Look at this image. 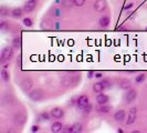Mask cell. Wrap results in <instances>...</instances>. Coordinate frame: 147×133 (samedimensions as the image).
<instances>
[{"label":"cell","mask_w":147,"mask_h":133,"mask_svg":"<svg viewBox=\"0 0 147 133\" xmlns=\"http://www.w3.org/2000/svg\"><path fill=\"white\" fill-rule=\"evenodd\" d=\"M13 56V49L11 47H6L5 49H2V52H1V63H5L12 58Z\"/></svg>","instance_id":"obj_1"},{"label":"cell","mask_w":147,"mask_h":133,"mask_svg":"<svg viewBox=\"0 0 147 133\" xmlns=\"http://www.w3.org/2000/svg\"><path fill=\"white\" fill-rule=\"evenodd\" d=\"M29 98L32 100V101L38 102V101H41V100L44 98V93L41 89H36V90L31 91V92L29 93Z\"/></svg>","instance_id":"obj_2"},{"label":"cell","mask_w":147,"mask_h":133,"mask_svg":"<svg viewBox=\"0 0 147 133\" xmlns=\"http://www.w3.org/2000/svg\"><path fill=\"white\" fill-rule=\"evenodd\" d=\"M27 120V115L24 112H18L15 114V118H13V121H15L16 124L18 126H22Z\"/></svg>","instance_id":"obj_3"},{"label":"cell","mask_w":147,"mask_h":133,"mask_svg":"<svg viewBox=\"0 0 147 133\" xmlns=\"http://www.w3.org/2000/svg\"><path fill=\"white\" fill-rule=\"evenodd\" d=\"M106 87H109V82L106 81V80L101 82H96L95 84L93 86V91L96 92V93H101Z\"/></svg>","instance_id":"obj_4"},{"label":"cell","mask_w":147,"mask_h":133,"mask_svg":"<svg viewBox=\"0 0 147 133\" xmlns=\"http://www.w3.org/2000/svg\"><path fill=\"white\" fill-rule=\"evenodd\" d=\"M136 96H137V91L134 90V89H129V90L127 91V93L125 94L126 103H132L133 101L136 99Z\"/></svg>","instance_id":"obj_5"},{"label":"cell","mask_w":147,"mask_h":133,"mask_svg":"<svg viewBox=\"0 0 147 133\" xmlns=\"http://www.w3.org/2000/svg\"><path fill=\"white\" fill-rule=\"evenodd\" d=\"M107 7V2L105 0H96L94 2V9L98 12H102L104 11Z\"/></svg>","instance_id":"obj_6"},{"label":"cell","mask_w":147,"mask_h":133,"mask_svg":"<svg viewBox=\"0 0 147 133\" xmlns=\"http://www.w3.org/2000/svg\"><path fill=\"white\" fill-rule=\"evenodd\" d=\"M36 7H37V1L36 0H29L23 6V10H24V12H31L36 9Z\"/></svg>","instance_id":"obj_7"},{"label":"cell","mask_w":147,"mask_h":133,"mask_svg":"<svg viewBox=\"0 0 147 133\" xmlns=\"http://www.w3.org/2000/svg\"><path fill=\"white\" fill-rule=\"evenodd\" d=\"M136 120V108H132L129 110V113H128V118H127V121H126V124L127 126H132L133 123L135 122Z\"/></svg>","instance_id":"obj_8"},{"label":"cell","mask_w":147,"mask_h":133,"mask_svg":"<svg viewBox=\"0 0 147 133\" xmlns=\"http://www.w3.org/2000/svg\"><path fill=\"white\" fill-rule=\"evenodd\" d=\"M88 98L86 96H81L79 99H78V102H76V104H78V107L80 108V109H84L86 105H88Z\"/></svg>","instance_id":"obj_9"},{"label":"cell","mask_w":147,"mask_h":133,"mask_svg":"<svg viewBox=\"0 0 147 133\" xmlns=\"http://www.w3.org/2000/svg\"><path fill=\"white\" fill-rule=\"evenodd\" d=\"M63 115H64V111L61 108H53L51 110V117L54 119H61L63 118Z\"/></svg>","instance_id":"obj_10"},{"label":"cell","mask_w":147,"mask_h":133,"mask_svg":"<svg viewBox=\"0 0 147 133\" xmlns=\"http://www.w3.org/2000/svg\"><path fill=\"white\" fill-rule=\"evenodd\" d=\"M32 86H33V82H32L31 79H24L21 82V89L24 92H28L30 89L32 88Z\"/></svg>","instance_id":"obj_11"},{"label":"cell","mask_w":147,"mask_h":133,"mask_svg":"<svg viewBox=\"0 0 147 133\" xmlns=\"http://www.w3.org/2000/svg\"><path fill=\"white\" fill-rule=\"evenodd\" d=\"M126 118V112L125 110H118L115 112L114 114V119L117 121V122H123Z\"/></svg>","instance_id":"obj_12"},{"label":"cell","mask_w":147,"mask_h":133,"mask_svg":"<svg viewBox=\"0 0 147 133\" xmlns=\"http://www.w3.org/2000/svg\"><path fill=\"white\" fill-rule=\"evenodd\" d=\"M96 101H97V103L100 104V105L106 104L109 102V96H106V94H103V93H100L98 96H96Z\"/></svg>","instance_id":"obj_13"},{"label":"cell","mask_w":147,"mask_h":133,"mask_svg":"<svg viewBox=\"0 0 147 133\" xmlns=\"http://www.w3.org/2000/svg\"><path fill=\"white\" fill-rule=\"evenodd\" d=\"M98 24H100L101 28H106V27H109V26H110V18L106 17V16L102 17V18L98 20Z\"/></svg>","instance_id":"obj_14"},{"label":"cell","mask_w":147,"mask_h":133,"mask_svg":"<svg viewBox=\"0 0 147 133\" xmlns=\"http://www.w3.org/2000/svg\"><path fill=\"white\" fill-rule=\"evenodd\" d=\"M62 123H60V122H54L51 126V131L54 133H58L60 131H62Z\"/></svg>","instance_id":"obj_15"},{"label":"cell","mask_w":147,"mask_h":133,"mask_svg":"<svg viewBox=\"0 0 147 133\" xmlns=\"http://www.w3.org/2000/svg\"><path fill=\"white\" fill-rule=\"evenodd\" d=\"M111 110H112V107L111 105H106V104H102L101 107L97 108V111L100 113H109Z\"/></svg>","instance_id":"obj_16"},{"label":"cell","mask_w":147,"mask_h":133,"mask_svg":"<svg viewBox=\"0 0 147 133\" xmlns=\"http://www.w3.org/2000/svg\"><path fill=\"white\" fill-rule=\"evenodd\" d=\"M23 9H21V8H16V9H13L12 10V12H11V15H12V17H15V18H20L22 16V14H23Z\"/></svg>","instance_id":"obj_17"},{"label":"cell","mask_w":147,"mask_h":133,"mask_svg":"<svg viewBox=\"0 0 147 133\" xmlns=\"http://www.w3.org/2000/svg\"><path fill=\"white\" fill-rule=\"evenodd\" d=\"M82 129H83V126H82L81 123H75V124L72 126V132L80 133V132H82Z\"/></svg>","instance_id":"obj_18"},{"label":"cell","mask_w":147,"mask_h":133,"mask_svg":"<svg viewBox=\"0 0 147 133\" xmlns=\"http://www.w3.org/2000/svg\"><path fill=\"white\" fill-rule=\"evenodd\" d=\"M119 87H121V89H124V90L129 89L131 88V81H128V80H123V81L121 82Z\"/></svg>","instance_id":"obj_19"},{"label":"cell","mask_w":147,"mask_h":133,"mask_svg":"<svg viewBox=\"0 0 147 133\" xmlns=\"http://www.w3.org/2000/svg\"><path fill=\"white\" fill-rule=\"evenodd\" d=\"M72 3L74 5L73 0H62V5H63V7L65 8H70L72 6Z\"/></svg>","instance_id":"obj_20"},{"label":"cell","mask_w":147,"mask_h":133,"mask_svg":"<svg viewBox=\"0 0 147 133\" xmlns=\"http://www.w3.org/2000/svg\"><path fill=\"white\" fill-rule=\"evenodd\" d=\"M145 79H146V75H145L144 73H142V74H140V75H137V77H136L135 81L137 82V83H140V82L145 81Z\"/></svg>","instance_id":"obj_21"},{"label":"cell","mask_w":147,"mask_h":133,"mask_svg":"<svg viewBox=\"0 0 147 133\" xmlns=\"http://www.w3.org/2000/svg\"><path fill=\"white\" fill-rule=\"evenodd\" d=\"M21 45V39L20 38H15L13 39V47L15 48H20Z\"/></svg>","instance_id":"obj_22"},{"label":"cell","mask_w":147,"mask_h":133,"mask_svg":"<svg viewBox=\"0 0 147 133\" xmlns=\"http://www.w3.org/2000/svg\"><path fill=\"white\" fill-rule=\"evenodd\" d=\"M1 78L6 82L9 81V73H8L6 70H2V71H1Z\"/></svg>","instance_id":"obj_23"},{"label":"cell","mask_w":147,"mask_h":133,"mask_svg":"<svg viewBox=\"0 0 147 133\" xmlns=\"http://www.w3.org/2000/svg\"><path fill=\"white\" fill-rule=\"evenodd\" d=\"M23 24L26 27H31L32 26V20L30 18H26V19H23Z\"/></svg>","instance_id":"obj_24"},{"label":"cell","mask_w":147,"mask_h":133,"mask_svg":"<svg viewBox=\"0 0 147 133\" xmlns=\"http://www.w3.org/2000/svg\"><path fill=\"white\" fill-rule=\"evenodd\" d=\"M74 5L76 6V7H82L83 5H84V2H85V0H73Z\"/></svg>","instance_id":"obj_25"},{"label":"cell","mask_w":147,"mask_h":133,"mask_svg":"<svg viewBox=\"0 0 147 133\" xmlns=\"http://www.w3.org/2000/svg\"><path fill=\"white\" fill-rule=\"evenodd\" d=\"M53 16H54V17H57V18H59L60 16H61V10H60L59 8L53 9Z\"/></svg>","instance_id":"obj_26"},{"label":"cell","mask_w":147,"mask_h":133,"mask_svg":"<svg viewBox=\"0 0 147 133\" xmlns=\"http://www.w3.org/2000/svg\"><path fill=\"white\" fill-rule=\"evenodd\" d=\"M7 12H9V11H8V10L5 7L0 8V16H2V17H3V16H7L8 15Z\"/></svg>","instance_id":"obj_27"},{"label":"cell","mask_w":147,"mask_h":133,"mask_svg":"<svg viewBox=\"0 0 147 133\" xmlns=\"http://www.w3.org/2000/svg\"><path fill=\"white\" fill-rule=\"evenodd\" d=\"M41 118L43 119V120H45V121H48V120L50 119V115H49V114L45 112V113H42V114H41Z\"/></svg>","instance_id":"obj_28"},{"label":"cell","mask_w":147,"mask_h":133,"mask_svg":"<svg viewBox=\"0 0 147 133\" xmlns=\"http://www.w3.org/2000/svg\"><path fill=\"white\" fill-rule=\"evenodd\" d=\"M7 28V22L6 21H2L1 22V24H0V29L1 30H5Z\"/></svg>","instance_id":"obj_29"},{"label":"cell","mask_w":147,"mask_h":133,"mask_svg":"<svg viewBox=\"0 0 147 133\" xmlns=\"http://www.w3.org/2000/svg\"><path fill=\"white\" fill-rule=\"evenodd\" d=\"M91 108H92V107H91V104H88V105H86V107H85L83 110L85 111V113H88V112L91 111Z\"/></svg>","instance_id":"obj_30"},{"label":"cell","mask_w":147,"mask_h":133,"mask_svg":"<svg viewBox=\"0 0 147 133\" xmlns=\"http://www.w3.org/2000/svg\"><path fill=\"white\" fill-rule=\"evenodd\" d=\"M38 130H39V128H38L37 126H33L31 128V132H37Z\"/></svg>","instance_id":"obj_31"},{"label":"cell","mask_w":147,"mask_h":133,"mask_svg":"<svg viewBox=\"0 0 147 133\" xmlns=\"http://www.w3.org/2000/svg\"><path fill=\"white\" fill-rule=\"evenodd\" d=\"M133 5H134V3H127V6H125V7H124V10H127V9L132 8V7H133Z\"/></svg>","instance_id":"obj_32"},{"label":"cell","mask_w":147,"mask_h":133,"mask_svg":"<svg viewBox=\"0 0 147 133\" xmlns=\"http://www.w3.org/2000/svg\"><path fill=\"white\" fill-rule=\"evenodd\" d=\"M95 77L96 78H102V73L101 72H97V73H95Z\"/></svg>","instance_id":"obj_33"},{"label":"cell","mask_w":147,"mask_h":133,"mask_svg":"<svg viewBox=\"0 0 147 133\" xmlns=\"http://www.w3.org/2000/svg\"><path fill=\"white\" fill-rule=\"evenodd\" d=\"M92 74H93V71H90V72H88V78H91Z\"/></svg>","instance_id":"obj_34"},{"label":"cell","mask_w":147,"mask_h":133,"mask_svg":"<svg viewBox=\"0 0 147 133\" xmlns=\"http://www.w3.org/2000/svg\"><path fill=\"white\" fill-rule=\"evenodd\" d=\"M146 30H147V28H146Z\"/></svg>","instance_id":"obj_35"}]
</instances>
